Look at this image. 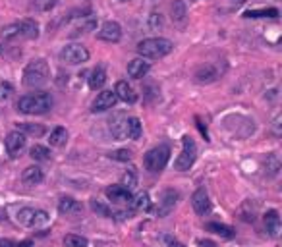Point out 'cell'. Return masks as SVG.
<instances>
[{
    "label": "cell",
    "instance_id": "cell-5",
    "mask_svg": "<svg viewBox=\"0 0 282 247\" xmlns=\"http://www.w3.org/2000/svg\"><path fill=\"white\" fill-rule=\"evenodd\" d=\"M16 220L26 228H41L49 222V212L35 207H24L16 214Z\"/></svg>",
    "mask_w": 282,
    "mask_h": 247
},
{
    "label": "cell",
    "instance_id": "cell-41",
    "mask_svg": "<svg viewBox=\"0 0 282 247\" xmlns=\"http://www.w3.org/2000/svg\"><path fill=\"white\" fill-rule=\"evenodd\" d=\"M280 126H282V116H276V118H274V122H273V133H274V137H280V135H282Z\"/></svg>",
    "mask_w": 282,
    "mask_h": 247
},
{
    "label": "cell",
    "instance_id": "cell-42",
    "mask_svg": "<svg viewBox=\"0 0 282 247\" xmlns=\"http://www.w3.org/2000/svg\"><path fill=\"white\" fill-rule=\"evenodd\" d=\"M195 122H197V128H199V132L203 133V137H205V139L209 141V135H207V130H205V126L201 124V120H199V118H195Z\"/></svg>",
    "mask_w": 282,
    "mask_h": 247
},
{
    "label": "cell",
    "instance_id": "cell-37",
    "mask_svg": "<svg viewBox=\"0 0 282 247\" xmlns=\"http://www.w3.org/2000/svg\"><path fill=\"white\" fill-rule=\"evenodd\" d=\"M149 29L151 31H159V29H162L165 27V18H162V14H159V12H153L149 16Z\"/></svg>",
    "mask_w": 282,
    "mask_h": 247
},
{
    "label": "cell",
    "instance_id": "cell-13",
    "mask_svg": "<svg viewBox=\"0 0 282 247\" xmlns=\"http://www.w3.org/2000/svg\"><path fill=\"white\" fill-rule=\"evenodd\" d=\"M106 199L108 201H112V203H118V205H130L132 201V191L130 189H126L122 185H110V187H106Z\"/></svg>",
    "mask_w": 282,
    "mask_h": 247
},
{
    "label": "cell",
    "instance_id": "cell-8",
    "mask_svg": "<svg viewBox=\"0 0 282 247\" xmlns=\"http://www.w3.org/2000/svg\"><path fill=\"white\" fill-rule=\"evenodd\" d=\"M4 145H6V151H8L10 157H12V159H18L27 145L26 133L18 132V130H16V132H10L8 135H6V139H4Z\"/></svg>",
    "mask_w": 282,
    "mask_h": 247
},
{
    "label": "cell",
    "instance_id": "cell-3",
    "mask_svg": "<svg viewBox=\"0 0 282 247\" xmlns=\"http://www.w3.org/2000/svg\"><path fill=\"white\" fill-rule=\"evenodd\" d=\"M53 106V98L49 93H31L18 101V110L24 114H44Z\"/></svg>",
    "mask_w": 282,
    "mask_h": 247
},
{
    "label": "cell",
    "instance_id": "cell-27",
    "mask_svg": "<svg viewBox=\"0 0 282 247\" xmlns=\"http://www.w3.org/2000/svg\"><path fill=\"white\" fill-rule=\"evenodd\" d=\"M95 27H97V19L93 18V16H89V18H85L83 21H81L80 26H76L74 29H72L70 37H78V35H83V33H89V31H93Z\"/></svg>",
    "mask_w": 282,
    "mask_h": 247
},
{
    "label": "cell",
    "instance_id": "cell-1",
    "mask_svg": "<svg viewBox=\"0 0 282 247\" xmlns=\"http://www.w3.org/2000/svg\"><path fill=\"white\" fill-rule=\"evenodd\" d=\"M174 44L170 39H165V37H153V39H143L139 44H137V53H139L141 58H151V60H159V58H165L168 54L172 53Z\"/></svg>",
    "mask_w": 282,
    "mask_h": 247
},
{
    "label": "cell",
    "instance_id": "cell-46",
    "mask_svg": "<svg viewBox=\"0 0 282 247\" xmlns=\"http://www.w3.org/2000/svg\"><path fill=\"white\" fill-rule=\"evenodd\" d=\"M16 247H33V241H31V239H24V241H19Z\"/></svg>",
    "mask_w": 282,
    "mask_h": 247
},
{
    "label": "cell",
    "instance_id": "cell-38",
    "mask_svg": "<svg viewBox=\"0 0 282 247\" xmlns=\"http://www.w3.org/2000/svg\"><path fill=\"white\" fill-rule=\"evenodd\" d=\"M91 209L97 212V214H101V216H106V218H112V216H114V212L110 211L105 203H99V201H95V199L91 201Z\"/></svg>",
    "mask_w": 282,
    "mask_h": 247
},
{
    "label": "cell",
    "instance_id": "cell-23",
    "mask_svg": "<svg viewBox=\"0 0 282 247\" xmlns=\"http://www.w3.org/2000/svg\"><path fill=\"white\" fill-rule=\"evenodd\" d=\"M205 228H207V232H213V234H217V236H221L224 239H232L236 236L234 228H230L226 224H219V222H209Z\"/></svg>",
    "mask_w": 282,
    "mask_h": 247
},
{
    "label": "cell",
    "instance_id": "cell-19",
    "mask_svg": "<svg viewBox=\"0 0 282 247\" xmlns=\"http://www.w3.org/2000/svg\"><path fill=\"white\" fill-rule=\"evenodd\" d=\"M19 35L24 37V39H29V41H33L39 37V23H37L35 19H24V21H19Z\"/></svg>",
    "mask_w": 282,
    "mask_h": 247
},
{
    "label": "cell",
    "instance_id": "cell-35",
    "mask_svg": "<svg viewBox=\"0 0 282 247\" xmlns=\"http://www.w3.org/2000/svg\"><path fill=\"white\" fill-rule=\"evenodd\" d=\"M58 0H33L31 2V10L35 12H51L56 6Z\"/></svg>",
    "mask_w": 282,
    "mask_h": 247
},
{
    "label": "cell",
    "instance_id": "cell-45",
    "mask_svg": "<svg viewBox=\"0 0 282 247\" xmlns=\"http://www.w3.org/2000/svg\"><path fill=\"white\" fill-rule=\"evenodd\" d=\"M167 247H184L180 241H176V239H172V238H167Z\"/></svg>",
    "mask_w": 282,
    "mask_h": 247
},
{
    "label": "cell",
    "instance_id": "cell-31",
    "mask_svg": "<svg viewBox=\"0 0 282 247\" xmlns=\"http://www.w3.org/2000/svg\"><path fill=\"white\" fill-rule=\"evenodd\" d=\"M120 185L126 187V189H130V191L137 185V172H135V168H130L128 172H124L122 178H120Z\"/></svg>",
    "mask_w": 282,
    "mask_h": 247
},
{
    "label": "cell",
    "instance_id": "cell-14",
    "mask_svg": "<svg viewBox=\"0 0 282 247\" xmlns=\"http://www.w3.org/2000/svg\"><path fill=\"white\" fill-rule=\"evenodd\" d=\"M126 120H128V116L124 114V112H116L110 118V133H112V137L118 139V141L128 139V135H126Z\"/></svg>",
    "mask_w": 282,
    "mask_h": 247
},
{
    "label": "cell",
    "instance_id": "cell-26",
    "mask_svg": "<svg viewBox=\"0 0 282 247\" xmlns=\"http://www.w3.org/2000/svg\"><path fill=\"white\" fill-rule=\"evenodd\" d=\"M278 10L276 8H259V10H247L244 12V18L257 19V18H278Z\"/></svg>",
    "mask_w": 282,
    "mask_h": 247
},
{
    "label": "cell",
    "instance_id": "cell-10",
    "mask_svg": "<svg viewBox=\"0 0 282 247\" xmlns=\"http://www.w3.org/2000/svg\"><path fill=\"white\" fill-rule=\"evenodd\" d=\"M97 37L101 41H106V43H118L120 39H122V27L118 21H105L101 29H99Z\"/></svg>",
    "mask_w": 282,
    "mask_h": 247
},
{
    "label": "cell",
    "instance_id": "cell-7",
    "mask_svg": "<svg viewBox=\"0 0 282 247\" xmlns=\"http://www.w3.org/2000/svg\"><path fill=\"white\" fill-rule=\"evenodd\" d=\"M60 60L64 64H70V66H78V64L89 60V51L80 43L66 44L60 51Z\"/></svg>",
    "mask_w": 282,
    "mask_h": 247
},
{
    "label": "cell",
    "instance_id": "cell-15",
    "mask_svg": "<svg viewBox=\"0 0 282 247\" xmlns=\"http://www.w3.org/2000/svg\"><path fill=\"white\" fill-rule=\"evenodd\" d=\"M151 70V64L145 58H133L130 64H128V76L133 78V80H141L147 76V71Z\"/></svg>",
    "mask_w": 282,
    "mask_h": 247
},
{
    "label": "cell",
    "instance_id": "cell-39",
    "mask_svg": "<svg viewBox=\"0 0 282 247\" xmlns=\"http://www.w3.org/2000/svg\"><path fill=\"white\" fill-rule=\"evenodd\" d=\"M112 160H118V162H128V160H132V151L128 149H118V151H112L110 155H108Z\"/></svg>",
    "mask_w": 282,
    "mask_h": 247
},
{
    "label": "cell",
    "instance_id": "cell-20",
    "mask_svg": "<svg viewBox=\"0 0 282 247\" xmlns=\"http://www.w3.org/2000/svg\"><path fill=\"white\" fill-rule=\"evenodd\" d=\"M130 207H132V212H147L151 211V197L147 191H141L135 197H132L130 201Z\"/></svg>",
    "mask_w": 282,
    "mask_h": 247
},
{
    "label": "cell",
    "instance_id": "cell-17",
    "mask_svg": "<svg viewBox=\"0 0 282 247\" xmlns=\"http://www.w3.org/2000/svg\"><path fill=\"white\" fill-rule=\"evenodd\" d=\"M265 228H267V232H269L271 238H278V236H280L282 224H280L278 211H274V209L267 211V214H265Z\"/></svg>",
    "mask_w": 282,
    "mask_h": 247
},
{
    "label": "cell",
    "instance_id": "cell-2",
    "mask_svg": "<svg viewBox=\"0 0 282 247\" xmlns=\"http://www.w3.org/2000/svg\"><path fill=\"white\" fill-rule=\"evenodd\" d=\"M51 70H49V62L44 58H37L31 60L24 70V85L27 89H37L43 87L44 83L49 81Z\"/></svg>",
    "mask_w": 282,
    "mask_h": 247
},
{
    "label": "cell",
    "instance_id": "cell-24",
    "mask_svg": "<svg viewBox=\"0 0 282 247\" xmlns=\"http://www.w3.org/2000/svg\"><path fill=\"white\" fill-rule=\"evenodd\" d=\"M141 133H143V126H141L139 118L130 116V118L126 120V135H128L130 139H139Z\"/></svg>",
    "mask_w": 282,
    "mask_h": 247
},
{
    "label": "cell",
    "instance_id": "cell-47",
    "mask_svg": "<svg viewBox=\"0 0 282 247\" xmlns=\"http://www.w3.org/2000/svg\"><path fill=\"white\" fill-rule=\"evenodd\" d=\"M232 2H234V4H244L246 0H232Z\"/></svg>",
    "mask_w": 282,
    "mask_h": 247
},
{
    "label": "cell",
    "instance_id": "cell-25",
    "mask_svg": "<svg viewBox=\"0 0 282 247\" xmlns=\"http://www.w3.org/2000/svg\"><path fill=\"white\" fill-rule=\"evenodd\" d=\"M68 141V130L66 128H54L53 132H51V137H49V143H51V147H64Z\"/></svg>",
    "mask_w": 282,
    "mask_h": 247
},
{
    "label": "cell",
    "instance_id": "cell-44",
    "mask_svg": "<svg viewBox=\"0 0 282 247\" xmlns=\"http://www.w3.org/2000/svg\"><path fill=\"white\" fill-rule=\"evenodd\" d=\"M199 247H219L215 241H211V239H201L199 241Z\"/></svg>",
    "mask_w": 282,
    "mask_h": 247
},
{
    "label": "cell",
    "instance_id": "cell-29",
    "mask_svg": "<svg viewBox=\"0 0 282 247\" xmlns=\"http://www.w3.org/2000/svg\"><path fill=\"white\" fill-rule=\"evenodd\" d=\"M18 132L21 133H29V135H33V137H41V135H44V130L41 124H29V122H21L18 124Z\"/></svg>",
    "mask_w": 282,
    "mask_h": 247
},
{
    "label": "cell",
    "instance_id": "cell-48",
    "mask_svg": "<svg viewBox=\"0 0 282 247\" xmlns=\"http://www.w3.org/2000/svg\"><path fill=\"white\" fill-rule=\"evenodd\" d=\"M120 2H130V0H120Z\"/></svg>",
    "mask_w": 282,
    "mask_h": 247
},
{
    "label": "cell",
    "instance_id": "cell-40",
    "mask_svg": "<svg viewBox=\"0 0 282 247\" xmlns=\"http://www.w3.org/2000/svg\"><path fill=\"white\" fill-rule=\"evenodd\" d=\"M12 93H14V87H12V83H8V81H2V83H0V103L8 101Z\"/></svg>",
    "mask_w": 282,
    "mask_h": 247
},
{
    "label": "cell",
    "instance_id": "cell-34",
    "mask_svg": "<svg viewBox=\"0 0 282 247\" xmlns=\"http://www.w3.org/2000/svg\"><path fill=\"white\" fill-rule=\"evenodd\" d=\"M172 19H174L176 23H184L185 4L182 2V0H174V4H172Z\"/></svg>",
    "mask_w": 282,
    "mask_h": 247
},
{
    "label": "cell",
    "instance_id": "cell-28",
    "mask_svg": "<svg viewBox=\"0 0 282 247\" xmlns=\"http://www.w3.org/2000/svg\"><path fill=\"white\" fill-rule=\"evenodd\" d=\"M106 81V73L103 68H95V70L89 73V87L93 89V91H99V89H103Z\"/></svg>",
    "mask_w": 282,
    "mask_h": 247
},
{
    "label": "cell",
    "instance_id": "cell-12",
    "mask_svg": "<svg viewBox=\"0 0 282 247\" xmlns=\"http://www.w3.org/2000/svg\"><path fill=\"white\" fill-rule=\"evenodd\" d=\"M192 205H194V211L199 214V216H205L211 211V199H209V193L205 191V187H199L194 195H192Z\"/></svg>",
    "mask_w": 282,
    "mask_h": 247
},
{
    "label": "cell",
    "instance_id": "cell-33",
    "mask_svg": "<svg viewBox=\"0 0 282 247\" xmlns=\"http://www.w3.org/2000/svg\"><path fill=\"white\" fill-rule=\"evenodd\" d=\"M64 245L66 247H89V239L83 236H76V234H68L64 238Z\"/></svg>",
    "mask_w": 282,
    "mask_h": 247
},
{
    "label": "cell",
    "instance_id": "cell-4",
    "mask_svg": "<svg viewBox=\"0 0 282 247\" xmlns=\"http://www.w3.org/2000/svg\"><path fill=\"white\" fill-rule=\"evenodd\" d=\"M168 160H170V147L168 145H159V147H153L151 151L145 153L143 164H145V168L149 172L157 174V172H162L165 170Z\"/></svg>",
    "mask_w": 282,
    "mask_h": 247
},
{
    "label": "cell",
    "instance_id": "cell-22",
    "mask_svg": "<svg viewBox=\"0 0 282 247\" xmlns=\"http://www.w3.org/2000/svg\"><path fill=\"white\" fill-rule=\"evenodd\" d=\"M219 78V71L213 68L211 64H207V66H201L199 70L195 71V80L199 81V83H213V81Z\"/></svg>",
    "mask_w": 282,
    "mask_h": 247
},
{
    "label": "cell",
    "instance_id": "cell-21",
    "mask_svg": "<svg viewBox=\"0 0 282 247\" xmlns=\"http://www.w3.org/2000/svg\"><path fill=\"white\" fill-rule=\"evenodd\" d=\"M58 212L66 214V216L68 214H78V212H81V205L74 197H62L60 203H58Z\"/></svg>",
    "mask_w": 282,
    "mask_h": 247
},
{
    "label": "cell",
    "instance_id": "cell-11",
    "mask_svg": "<svg viewBox=\"0 0 282 247\" xmlns=\"http://www.w3.org/2000/svg\"><path fill=\"white\" fill-rule=\"evenodd\" d=\"M116 93L114 91H110V89H105V91H101L97 95V98L93 101V106H91V110L93 112H105L108 108H112L116 105Z\"/></svg>",
    "mask_w": 282,
    "mask_h": 247
},
{
    "label": "cell",
    "instance_id": "cell-36",
    "mask_svg": "<svg viewBox=\"0 0 282 247\" xmlns=\"http://www.w3.org/2000/svg\"><path fill=\"white\" fill-rule=\"evenodd\" d=\"M0 37H2L4 41H12V39L19 37V26H18V23H10V26L2 27V31H0Z\"/></svg>",
    "mask_w": 282,
    "mask_h": 247
},
{
    "label": "cell",
    "instance_id": "cell-16",
    "mask_svg": "<svg viewBox=\"0 0 282 247\" xmlns=\"http://www.w3.org/2000/svg\"><path fill=\"white\" fill-rule=\"evenodd\" d=\"M114 93H116V98L118 101H124L128 105H133L137 101V93L133 91V87L128 83V81H118L114 87Z\"/></svg>",
    "mask_w": 282,
    "mask_h": 247
},
{
    "label": "cell",
    "instance_id": "cell-9",
    "mask_svg": "<svg viewBox=\"0 0 282 247\" xmlns=\"http://www.w3.org/2000/svg\"><path fill=\"white\" fill-rule=\"evenodd\" d=\"M178 199H180V193H178L176 189H167V191L162 193V197H160L159 205H157V216H159V218L168 216L170 212L174 211Z\"/></svg>",
    "mask_w": 282,
    "mask_h": 247
},
{
    "label": "cell",
    "instance_id": "cell-30",
    "mask_svg": "<svg viewBox=\"0 0 282 247\" xmlns=\"http://www.w3.org/2000/svg\"><path fill=\"white\" fill-rule=\"evenodd\" d=\"M29 157L33 160L44 162V160L51 159V151H49V147H43V145H33V147L29 149Z\"/></svg>",
    "mask_w": 282,
    "mask_h": 247
},
{
    "label": "cell",
    "instance_id": "cell-43",
    "mask_svg": "<svg viewBox=\"0 0 282 247\" xmlns=\"http://www.w3.org/2000/svg\"><path fill=\"white\" fill-rule=\"evenodd\" d=\"M0 247H16L14 245V241L8 238H0Z\"/></svg>",
    "mask_w": 282,
    "mask_h": 247
},
{
    "label": "cell",
    "instance_id": "cell-32",
    "mask_svg": "<svg viewBox=\"0 0 282 247\" xmlns=\"http://www.w3.org/2000/svg\"><path fill=\"white\" fill-rule=\"evenodd\" d=\"M278 170H280V160H278V157H276L274 153H271V155L267 157V160H265V172H267L269 176H276Z\"/></svg>",
    "mask_w": 282,
    "mask_h": 247
},
{
    "label": "cell",
    "instance_id": "cell-18",
    "mask_svg": "<svg viewBox=\"0 0 282 247\" xmlns=\"http://www.w3.org/2000/svg\"><path fill=\"white\" fill-rule=\"evenodd\" d=\"M43 180H44V174L39 166H27L26 170L21 172V182L27 185H37V184H41Z\"/></svg>",
    "mask_w": 282,
    "mask_h": 247
},
{
    "label": "cell",
    "instance_id": "cell-6",
    "mask_svg": "<svg viewBox=\"0 0 282 247\" xmlns=\"http://www.w3.org/2000/svg\"><path fill=\"white\" fill-rule=\"evenodd\" d=\"M195 159H197V145L190 135H184L182 137V153L174 160V168L180 170V172H185V170L194 166Z\"/></svg>",
    "mask_w": 282,
    "mask_h": 247
}]
</instances>
